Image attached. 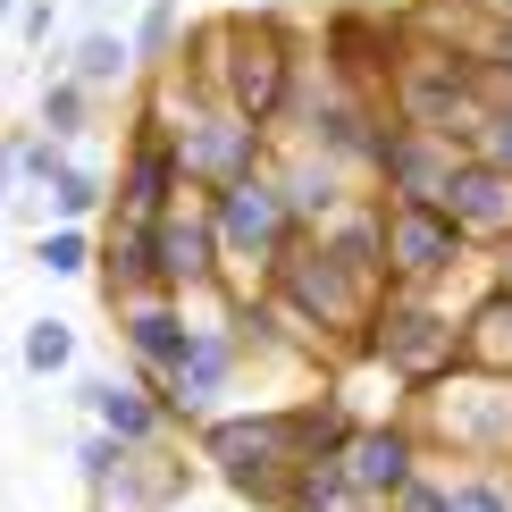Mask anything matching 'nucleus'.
<instances>
[{
	"label": "nucleus",
	"instance_id": "4468645a",
	"mask_svg": "<svg viewBox=\"0 0 512 512\" xmlns=\"http://www.w3.org/2000/svg\"><path fill=\"white\" fill-rule=\"evenodd\" d=\"M202 319H185L177 294H143V303H118V345L135 370H177L185 345H194Z\"/></svg>",
	"mask_w": 512,
	"mask_h": 512
},
{
	"label": "nucleus",
	"instance_id": "1a4fd4ad",
	"mask_svg": "<svg viewBox=\"0 0 512 512\" xmlns=\"http://www.w3.org/2000/svg\"><path fill=\"white\" fill-rule=\"evenodd\" d=\"M185 194H194V177H185V152H177V126L143 118L135 143H126L118 160V194H110V219L118 227H143V219H168Z\"/></svg>",
	"mask_w": 512,
	"mask_h": 512
},
{
	"label": "nucleus",
	"instance_id": "cd10ccee",
	"mask_svg": "<svg viewBox=\"0 0 512 512\" xmlns=\"http://www.w3.org/2000/svg\"><path fill=\"white\" fill-rule=\"evenodd\" d=\"M17 370H26V378H59V370H76V328H68L59 311L26 319V336H17Z\"/></svg>",
	"mask_w": 512,
	"mask_h": 512
},
{
	"label": "nucleus",
	"instance_id": "9b49d317",
	"mask_svg": "<svg viewBox=\"0 0 512 512\" xmlns=\"http://www.w3.org/2000/svg\"><path fill=\"white\" fill-rule=\"evenodd\" d=\"M152 227V252H160V277L177 294H202V286H227V244H219V227H210V202L202 194H185L168 219H143Z\"/></svg>",
	"mask_w": 512,
	"mask_h": 512
},
{
	"label": "nucleus",
	"instance_id": "4be33fe9",
	"mask_svg": "<svg viewBox=\"0 0 512 512\" xmlns=\"http://www.w3.org/2000/svg\"><path fill=\"white\" fill-rule=\"evenodd\" d=\"M68 76H84L93 93H110V84L143 76V68H135V34H126V26H101V17H93V26L68 42Z\"/></svg>",
	"mask_w": 512,
	"mask_h": 512
},
{
	"label": "nucleus",
	"instance_id": "423d86ee",
	"mask_svg": "<svg viewBox=\"0 0 512 512\" xmlns=\"http://www.w3.org/2000/svg\"><path fill=\"white\" fill-rule=\"evenodd\" d=\"M177 152H185L194 194H219V185H244V177L269 168V126L244 118L227 93H194L185 101V126H177Z\"/></svg>",
	"mask_w": 512,
	"mask_h": 512
},
{
	"label": "nucleus",
	"instance_id": "473e14b6",
	"mask_svg": "<svg viewBox=\"0 0 512 512\" xmlns=\"http://www.w3.org/2000/svg\"><path fill=\"white\" fill-rule=\"evenodd\" d=\"M387 512H454V479H437V471H420Z\"/></svg>",
	"mask_w": 512,
	"mask_h": 512
},
{
	"label": "nucleus",
	"instance_id": "9d476101",
	"mask_svg": "<svg viewBox=\"0 0 512 512\" xmlns=\"http://www.w3.org/2000/svg\"><path fill=\"white\" fill-rule=\"evenodd\" d=\"M387 227H395V277L387 286H454L462 261L479 252V236L445 202H387Z\"/></svg>",
	"mask_w": 512,
	"mask_h": 512
},
{
	"label": "nucleus",
	"instance_id": "f03ea898",
	"mask_svg": "<svg viewBox=\"0 0 512 512\" xmlns=\"http://www.w3.org/2000/svg\"><path fill=\"white\" fill-rule=\"evenodd\" d=\"M437 294H445V286H387V303H378L370 336H361V353H370L403 395H429L437 378H454L462 361H471L462 311L437 303Z\"/></svg>",
	"mask_w": 512,
	"mask_h": 512
},
{
	"label": "nucleus",
	"instance_id": "20e7f679",
	"mask_svg": "<svg viewBox=\"0 0 512 512\" xmlns=\"http://www.w3.org/2000/svg\"><path fill=\"white\" fill-rule=\"evenodd\" d=\"M202 202H210V227H219V244H227V277H244V286H261L269 261H277L294 236H303V210H294L286 177H277V160L261 168V177L219 185V194H202Z\"/></svg>",
	"mask_w": 512,
	"mask_h": 512
},
{
	"label": "nucleus",
	"instance_id": "f704fd0d",
	"mask_svg": "<svg viewBox=\"0 0 512 512\" xmlns=\"http://www.w3.org/2000/svg\"><path fill=\"white\" fill-rule=\"evenodd\" d=\"M471 9H487V17H512V0H471Z\"/></svg>",
	"mask_w": 512,
	"mask_h": 512
},
{
	"label": "nucleus",
	"instance_id": "bb28decb",
	"mask_svg": "<svg viewBox=\"0 0 512 512\" xmlns=\"http://www.w3.org/2000/svg\"><path fill=\"white\" fill-rule=\"evenodd\" d=\"M294 512H378V504H361L345 454H328V462H303V479H294Z\"/></svg>",
	"mask_w": 512,
	"mask_h": 512
},
{
	"label": "nucleus",
	"instance_id": "6ab92c4d",
	"mask_svg": "<svg viewBox=\"0 0 512 512\" xmlns=\"http://www.w3.org/2000/svg\"><path fill=\"white\" fill-rule=\"evenodd\" d=\"M101 294L110 303H143V294H177L160 277V252H152V227H118L110 219V236H101Z\"/></svg>",
	"mask_w": 512,
	"mask_h": 512
},
{
	"label": "nucleus",
	"instance_id": "aec40b11",
	"mask_svg": "<svg viewBox=\"0 0 512 512\" xmlns=\"http://www.w3.org/2000/svg\"><path fill=\"white\" fill-rule=\"evenodd\" d=\"M277 177H286V194H294V210H303V227H319V219H336V210L353 202V168L336 160V152H286L277 160Z\"/></svg>",
	"mask_w": 512,
	"mask_h": 512
},
{
	"label": "nucleus",
	"instance_id": "f8f14e48",
	"mask_svg": "<svg viewBox=\"0 0 512 512\" xmlns=\"http://www.w3.org/2000/svg\"><path fill=\"white\" fill-rule=\"evenodd\" d=\"M420 445H429V437H420L412 420H361V437L345 445V471H353V487H361V504L387 512L403 487L429 471V462H420Z\"/></svg>",
	"mask_w": 512,
	"mask_h": 512
},
{
	"label": "nucleus",
	"instance_id": "6e6552de",
	"mask_svg": "<svg viewBox=\"0 0 512 512\" xmlns=\"http://www.w3.org/2000/svg\"><path fill=\"white\" fill-rule=\"evenodd\" d=\"M412 42L420 34H403L395 17H378V9H336L328 26H319V68H328L336 84H353V93L387 101L403 59H412Z\"/></svg>",
	"mask_w": 512,
	"mask_h": 512
},
{
	"label": "nucleus",
	"instance_id": "a878e982",
	"mask_svg": "<svg viewBox=\"0 0 512 512\" xmlns=\"http://www.w3.org/2000/svg\"><path fill=\"white\" fill-rule=\"evenodd\" d=\"M126 34H135V68L160 76V68H177V59H185V34H194V26L177 17V0H143V17Z\"/></svg>",
	"mask_w": 512,
	"mask_h": 512
},
{
	"label": "nucleus",
	"instance_id": "5701e85b",
	"mask_svg": "<svg viewBox=\"0 0 512 512\" xmlns=\"http://www.w3.org/2000/svg\"><path fill=\"white\" fill-rule=\"evenodd\" d=\"M34 126H51L59 143H84V135L101 126V93H93L84 76H51V84L34 93Z\"/></svg>",
	"mask_w": 512,
	"mask_h": 512
},
{
	"label": "nucleus",
	"instance_id": "39448f33",
	"mask_svg": "<svg viewBox=\"0 0 512 512\" xmlns=\"http://www.w3.org/2000/svg\"><path fill=\"white\" fill-rule=\"evenodd\" d=\"M420 429H429V445H454V454H471V462L512 454V370L462 361L454 378H437V387L420 395Z\"/></svg>",
	"mask_w": 512,
	"mask_h": 512
},
{
	"label": "nucleus",
	"instance_id": "c756f323",
	"mask_svg": "<svg viewBox=\"0 0 512 512\" xmlns=\"http://www.w3.org/2000/svg\"><path fill=\"white\" fill-rule=\"evenodd\" d=\"M454 512H512V479L496 462H471V471L454 479Z\"/></svg>",
	"mask_w": 512,
	"mask_h": 512
},
{
	"label": "nucleus",
	"instance_id": "412c9836",
	"mask_svg": "<svg viewBox=\"0 0 512 512\" xmlns=\"http://www.w3.org/2000/svg\"><path fill=\"white\" fill-rule=\"evenodd\" d=\"M462 336H471L479 370H512V277H487L462 311Z\"/></svg>",
	"mask_w": 512,
	"mask_h": 512
},
{
	"label": "nucleus",
	"instance_id": "7ed1b4c3",
	"mask_svg": "<svg viewBox=\"0 0 512 512\" xmlns=\"http://www.w3.org/2000/svg\"><path fill=\"white\" fill-rule=\"evenodd\" d=\"M194 437H202V462L236 487L244 504L294 512V479H303V462H294V445H286V412H219V420H202Z\"/></svg>",
	"mask_w": 512,
	"mask_h": 512
},
{
	"label": "nucleus",
	"instance_id": "f257e3e1",
	"mask_svg": "<svg viewBox=\"0 0 512 512\" xmlns=\"http://www.w3.org/2000/svg\"><path fill=\"white\" fill-rule=\"evenodd\" d=\"M261 294L294 319V336H303V345H319V353L361 345V336H370V319H378V303H387V286H370L361 269H345V261L328 252V236H319V227H303V236L269 261Z\"/></svg>",
	"mask_w": 512,
	"mask_h": 512
},
{
	"label": "nucleus",
	"instance_id": "ddd939ff",
	"mask_svg": "<svg viewBox=\"0 0 512 512\" xmlns=\"http://www.w3.org/2000/svg\"><path fill=\"white\" fill-rule=\"evenodd\" d=\"M454 168H462V143L420 135V126H395L387 160H378V194L387 202H445L454 194Z\"/></svg>",
	"mask_w": 512,
	"mask_h": 512
},
{
	"label": "nucleus",
	"instance_id": "7c9ffc66",
	"mask_svg": "<svg viewBox=\"0 0 512 512\" xmlns=\"http://www.w3.org/2000/svg\"><path fill=\"white\" fill-rule=\"evenodd\" d=\"M118 462H126V437H118V429H93V437L76 445V471H84V487H101V479L118 471Z\"/></svg>",
	"mask_w": 512,
	"mask_h": 512
},
{
	"label": "nucleus",
	"instance_id": "c85d7f7f",
	"mask_svg": "<svg viewBox=\"0 0 512 512\" xmlns=\"http://www.w3.org/2000/svg\"><path fill=\"white\" fill-rule=\"evenodd\" d=\"M34 269H51V277H93L101 269V236H84L76 219H51L34 236Z\"/></svg>",
	"mask_w": 512,
	"mask_h": 512
},
{
	"label": "nucleus",
	"instance_id": "72a5a7b5",
	"mask_svg": "<svg viewBox=\"0 0 512 512\" xmlns=\"http://www.w3.org/2000/svg\"><path fill=\"white\" fill-rule=\"evenodd\" d=\"M9 34H17V42H26V51H34V42H42V34H51V0H26V17H17V26H9Z\"/></svg>",
	"mask_w": 512,
	"mask_h": 512
},
{
	"label": "nucleus",
	"instance_id": "2f4dec72",
	"mask_svg": "<svg viewBox=\"0 0 512 512\" xmlns=\"http://www.w3.org/2000/svg\"><path fill=\"white\" fill-rule=\"evenodd\" d=\"M471 51L487 59V76H512V17H487L479 9V42H471Z\"/></svg>",
	"mask_w": 512,
	"mask_h": 512
},
{
	"label": "nucleus",
	"instance_id": "b1692460",
	"mask_svg": "<svg viewBox=\"0 0 512 512\" xmlns=\"http://www.w3.org/2000/svg\"><path fill=\"white\" fill-rule=\"evenodd\" d=\"M110 194H118V168H101V160H68V177L51 185V219L93 227V219H110Z\"/></svg>",
	"mask_w": 512,
	"mask_h": 512
},
{
	"label": "nucleus",
	"instance_id": "c9c22d12",
	"mask_svg": "<svg viewBox=\"0 0 512 512\" xmlns=\"http://www.w3.org/2000/svg\"><path fill=\"white\" fill-rule=\"evenodd\" d=\"M496 277H512V244H504V252H496Z\"/></svg>",
	"mask_w": 512,
	"mask_h": 512
},
{
	"label": "nucleus",
	"instance_id": "dca6fc26",
	"mask_svg": "<svg viewBox=\"0 0 512 512\" xmlns=\"http://www.w3.org/2000/svg\"><path fill=\"white\" fill-rule=\"evenodd\" d=\"M319 236L345 269H361L370 286H387L395 277V227H387V194H353L336 219H319Z\"/></svg>",
	"mask_w": 512,
	"mask_h": 512
},
{
	"label": "nucleus",
	"instance_id": "a211bd4d",
	"mask_svg": "<svg viewBox=\"0 0 512 512\" xmlns=\"http://www.w3.org/2000/svg\"><path fill=\"white\" fill-rule=\"evenodd\" d=\"M76 403L101 420V429H118L126 445H160V429H168V403L143 387V378H84Z\"/></svg>",
	"mask_w": 512,
	"mask_h": 512
},
{
	"label": "nucleus",
	"instance_id": "393cba45",
	"mask_svg": "<svg viewBox=\"0 0 512 512\" xmlns=\"http://www.w3.org/2000/svg\"><path fill=\"white\" fill-rule=\"evenodd\" d=\"M93 496L110 504V512H160V496H168V462L152 471V445H126V462L93 487Z\"/></svg>",
	"mask_w": 512,
	"mask_h": 512
},
{
	"label": "nucleus",
	"instance_id": "2eb2a0df",
	"mask_svg": "<svg viewBox=\"0 0 512 512\" xmlns=\"http://www.w3.org/2000/svg\"><path fill=\"white\" fill-rule=\"evenodd\" d=\"M445 210H454V219L479 236V252H504V244H512V168L479 160V152H462V168H454V194H445Z\"/></svg>",
	"mask_w": 512,
	"mask_h": 512
},
{
	"label": "nucleus",
	"instance_id": "0eeeda50",
	"mask_svg": "<svg viewBox=\"0 0 512 512\" xmlns=\"http://www.w3.org/2000/svg\"><path fill=\"white\" fill-rule=\"evenodd\" d=\"M236 370H244V336L227 328V319H210V328H194V345H185L177 370H135V378L168 403V420H177V429H202V420L227 412Z\"/></svg>",
	"mask_w": 512,
	"mask_h": 512
},
{
	"label": "nucleus",
	"instance_id": "f3484780",
	"mask_svg": "<svg viewBox=\"0 0 512 512\" xmlns=\"http://www.w3.org/2000/svg\"><path fill=\"white\" fill-rule=\"evenodd\" d=\"M0 160H9V194H17V219H26L34 202L51 210V185L68 177L76 143H59L51 126H9V143H0Z\"/></svg>",
	"mask_w": 512,
	"mask_h": 512
}]
</instances>
